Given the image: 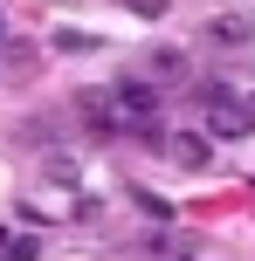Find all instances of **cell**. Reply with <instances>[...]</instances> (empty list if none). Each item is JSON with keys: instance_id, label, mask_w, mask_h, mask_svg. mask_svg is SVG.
Masks as SVG:
<instances>
[{"instance_id": "5b68a950", "label": "cell", "mask_w": 255, "mask_h": 261, "mask_svg": "<svg viewBox=\"0 0 255 261\" xmlns=\"http://www.w3.org/2000/svg\"><path fill=\"white\" fill-rule=\"evenodd\" d=\"M0 41H7V21H0Z\"/></svg>"}, {"instance_id": "277c9868", "label": "cell", "mask_w": 255, "mask_h": 261, "mask_svg": "<svg viewBox=\"0 0 255 261\" xmlns=\"http://www.w3.org/2000/svg\"><path fill=\"white\" fill-rule=\"evenodd\" d=\"M152 69H159V76H179V69H187V55H179V48H159V55H152Z\"/></svg>"}, {"instance_id": "3957f363", "label": "cell", "mask_w": 255, "mask_h": 261, "mask_svg": "<svg viewBox=\"0 0 255 261\" xmlns=\"http://www.w3.org/2000/svg\"><path fill=\"white\" fill-rule=\"evenodd\" d=\"M173 158L179 165H207V138H173Z\"/></svg>"}, {"instance_id": "7a4b0ae2", "label": "cell", "mask_w": 255, "mask_h": 261, "mask_svg": "<svg viewBox=\"0 0 255 261\" xmlns=\"http://www.w3.org/2000/svg\"><path fill=\"white\" fill-rule=\"evenodd\" d=\"M76 110H83V124H90L97 138H124V117H118V96H97V90H83V96H76Z\"/></svg>"}, {"instance_id": "6da1fadb", "label": "cell", "mask_w": 255, "mask_h": 261, "mask_svg": "<svg viewBox=\"0 0 255 261\" xmlns=\"http://www.w3.org/2000/svg\"><path fill=\"white\" fill-rule=\"evenodd\" d=\"M200 117H207L214 138H248L255 130V103H242L228 83H200Z\"/></svg>"}]
</instances>
